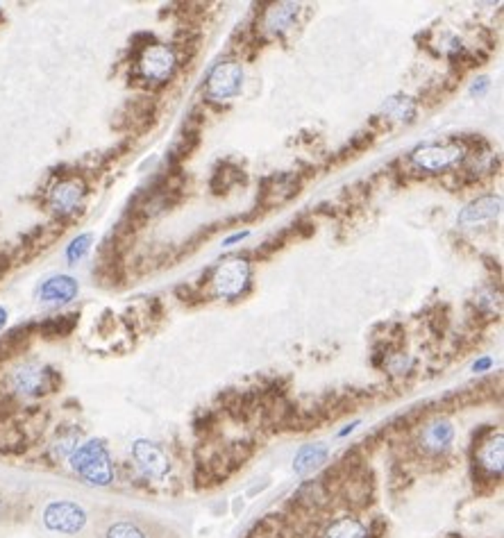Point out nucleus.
Here are the masks:
<instances>
[{
    "label": "nucleus",
    "instance_id": "1",
    "mask_svg": "<svg viewBox=\"0 0 504 538\" xmlns=\"http://www.w3.org/2000/svg\"><path fill=\"white\" fill-rule=\"evenodd\" d=\"M71 468L91 486H107L114 479V466L110 461L103 441H87L71 455Z\"/></svg>",
    "mask_w": 504,
    "mask_h": 538
},
{
    "label": "nucleus",
    "instance_id": "2",
    "mask_svg": "<svg viewBox=\"0 0 504 538\" xmlns=\"http://www.w3.org/2000/svg\"><path fill=\"white\" fill-rule=\"evenodd\" d=\"M250 263L243 257H228L212 272V288L219 298H239L250 286Z\"/></svg>",
    "mask_w": 504,
    "mask_h": 538
},
{
    "label": "nucleus",
    "instance_id": "3",
    "mask_svg": "<svg viewBox=\"0 0 504 538\" xmlns=\"http://www.w3.org/2000/svg\"><path fill=\"white\" fill-rule=\"evenodd\" d=\"M57 372L41 363H23L10 375V386L17 395L23 397H41L46 393L55 391L57 386Z\"/></svg>",
    "mask_w": 504,
    "mask_h": 538
},
{
    "label": "nucleus",
    "instance_id": "4",
    "mask_svg": "<svg viewBox=\"0 0 504 538\" xmlns=\"http://www.w3.org/2000/svg\"><path fill=\"white\" fill-rule=\"evenodd\" d=\"M243 87V68L239 61H221L207 77V98L212 103L232 100Z\"/></svg>",
    "mask_w": 504,
    "mask_h": 538
},
{
    "label": "nucleus",
    "instance_id": "5",
    "mask_svg": "<svg viewBox=\"0 0 504 538\" xmlns=\"http://www.w3.org/2000/svg\"><path fill=\"white\" fill-rule=\"evenodd\" d=\"M177 66L175 50L166 43H148L139 54V73L148 82H166Z\"/></svg>",
    "mask_w": 504,
    "mask_h": 538
},
{
    "label": "nucleus",
    "instance_id": "6",
    "mask_svg": "<svg viewBox=\"0 0 504 538\" xmlns=\"http://www.w3.org/2000/svg\"><path fill=\"white\" fill-rule=\"evenodd\" d=\"M43 525L57 534H77L87 525V511L68 500L50 502L43 511Z\"/></svg>",
    "mask_w": 504,
    "mask_h": 538
},
{
    "label": "nucleus",
    "instance_id": "7",
    "mask_svg": "<svg viewBox=\"0 0 504 538\" xmlns=\"http://www.w3.org/2000/svg\"><path fill=\"white\" fill-rule=\"evenodd\" d=\"M461 157H463V148L452 143H425L411 152V161L418 168L430 170V173L452 168L454 163L461 161Z\"/></svg>",
    "mask_w": 504,
    "mask_h": 538
},
{
    "label": "nucleus",
    "instance_id": "8",
    "mask_svg": "<svg viewBox=\"0 0 504 538\" xmlns=\"http://www.w3.org/2000/svg\"><path fill=\"white\" fill-rule=\"evenodd\" d=\"M84 193H87V186H84L82 179H77V177L61 179V182L52 186L50 196H48L52 212L59 216H68V214L77 212L84 200Z\"/></svg>",
    "mask_w": 504,
    "mask_h": 538
},
{
    "label": "nucleus",
    "instance_id": "9",
    "mask_svg": "<svg viewBox=\"0 0 504 538\" xmlns=\"http://www.w3.org/2000/svg\"><path fill=\"white\" fill-rule=\"evenodd\" d=\"M132 457L139 466L145 477H152V479H161L164 475L168 472V457L164 455L157 443L152 441H145V439H139L132 443Z\"/></svg>",
    "mask_w": 504,
    "mask_h": 538
},
{
    "label": "nucleus",
    "instance_id": "10",
    "mask_svg": "<svg viewBox=\"0 0 504 538\" xmlns=\"http://www.w3.org/2000/svg\"><path fill=\"white\" fill-rule=\"evenodd\" d=\"M77 282L68 275H55L48 277L46 282L39 286V300L43 305L50 307H59V305H68L75 295H77Z\"/></svg>",
    "mask_w": 504,
    "mask_h": 538
},
{
    "label": "nucleus",
    "instance_id": "11",
    "mask_svg": "<svg viewBox=\"0 0 504 538\" xmlns=\"http://www.w3.org/2000/svg\"><path fill=\"white\" fill-rule=\"evenodd\" d=\"M502 212V198L500 196H482L466 205L459 214V225L461 228H472L477 223H486L498 218Z\"/></svg>",
    "mask_w": 504,
    "mask_h": 538
},
{
    "label": "nucleus",
    "instance_id": "12",
    "mask_svg": "<svg viewBox=\"0 0 504 538\" xmlns=\"http://www.w3.org/2000/svg\"><path fill=\"white\" fill-rule=\"evenodd\" d=\"M452 441H454V427L450 420H443V418L430 423L421 434V446L427 452H432V455L445 452L450 446H452Z\"/></svg>",
    "mask_w": 504,
    "mask_h": 538
},
{
    "label": "nucleus",
    "instance_id": "13",
    "mask_svg": "<svg viewBox=\"0 0 504 538\" xmlns=\"http://www.w3.org/2000/svg\"><path fill=\"white\" fill-rule=\"evenodd\" d=\"M502 459H504V446H502V434L493 436V439L484 441L477 448L475 461L486 475L491 477H500L502 475Z\"/></svg>",
    "mask_w": 504,
    "mask_h": 538
},
{
    "label": "nucleus",
    "instance_id": "14",
    "mask_svg": "<svg viewBox=\"0 0 504 538\" xmlns=\"http://www.w3.org/2000/svg\"><path fill=\"white\" fill-rule=\"evenodd\" d=\"M298 179H293L291 175H280V177H270L266 186L261 189V202L263 205H282L289 198H293L298 189Z\"/></svg>",
    "mask_w": 504,
    "mask_h": 538
},
{
    "label": "nucleus",
    "instance_id": "15",
    "mask_svg": "<svg viewBox=\"0 0 504 538\" xmlns=\"http://www.w3.org/2000/svg\"><path fill=\"white\" fill-rule=\"evenodd\" d=\"M327 457H330V450L325 443H307V446H302L298 450L296 459H293V470L298 475H309L327 461Z\"/></svg>",
    "mask_w": 504,
    "mask_h": 538
},
{
    "label": "nucleus",
    "instance_id": "16",
    "mask_svg": "<svg viewBox=\"0 0 504 538\" xmlns=\"http://www.w3.org/2000/svg\"><path fill=\"white\" fill-rule=\"evenodd\" d=\"M298 17V5L293 3H280L273 5L266 12V19H263V28L268 30L270 34H282L284 30H289L293 26V21Z\"/></svg>",
    "mask_w": 504,
    "mask_h": 538
},
{
    "label": "nucleus",
    "instance_id": "17",
    "mask_svg": "<svg viewBox=\"0 0 504 538\" xmlns=\"http://www.w3.org/2000/svg\"><path fill=\"white\" fill-rule=\"evenodd\" d=\"M323 538H368V529L361 520L345 516L325 527Z\"/></svg>",
    "mask_w": 504,
    "mask_h": 538
},
{
    "label": "nucleus",
    "instance_id": "18",
    "mask_svg": "<svg viewBox=\"0 0 504 538\" xmlns=\"http://www.w3.org/2000/svg\"><path fill=\"white\" fill-rule=\"evenodd\" d=\"M75 323H77V314L55 316V318H50V321H46L39 330H41L46 337H66V334L73 332Z\"/></svg>",
    "mask_w": 504,
    "mask_h": 538
},
{
    "label": "nucleus",
    "instance_id": "19",
    "mask_svg": "<svg viewBox=\"0 0 504 538\" xmlns=\"http://www.w3.org/2000/svg\"><path fill=\"white\" fill-rule=\"evenodd\" d=\"M384 112L386 114H391V119H414V114H416V107H414V103L407 98V96H395V98H391L389 103L384 105Z\"/></svg>",
    "mask_w": 504,
    "mask_h": 538
},
{
    "label": "nucleus",
    "instance_id": "20",
    "mask_svg": "<svg viewBox=\"0 0 504 538\" xmlns=\"http://www.w3.org/2000/svg\"><path fill=\"white\" fill-rule=\"evenodd\" d=\"M105 538H148V536H145V532L137 525V522L119 520L107 527Z\"/></svg>",
    "mask_w": 504,
    "mask_h": 538
},
{
    "label": "nucleus",
    "instance_id": "21",
    "mask_svg": "<svg viewBox=\"0 0 504 538\" xmlns=\"http://www.w3.org/2000/svg\"><path fill=\"white\" fill-rule=\"evenodd\" d=\"M91 241H94L91 234H80V237H75L71 243H68V248H66V259L71 263H77L84 255L89 252Z\"/></svg>",
    "mask_w": 504,
    "mask_h": 538
},
{
    "label": "nucleus",
    "instance_id": "22",
    "mask_svg": "<svg viewBox=\"0 0 504 538\" xmlns=\"http://www.w3.org/2000/svg\"><path fill=\"white\" fill-rule=\"evenodd\" d=\"M411 366V359L409 357H405V355H400L398 357V361H391V370H395V372H405L407 368Z\"/></svg>",
    "mask_w": 504,
    "mask_h": 538
},
{
    "label": "nucleus",
    "instance_id": "23",
    "mask_svg": "<svg viewBox=\"0 0 504 538\" xmlns=\"http://www.w3.org/2000/svg\"><path fill=\"white\" fill-rule=\"evenodd\" d=\"M486 89H488V77H479V82H475L470 87V93L472 96H475V93L477 96H482V93H486Z\"/></svg>",
    "mask_w": 504,
    "mask_h": 538
},
{
    "label": "nucleus",
    "instance_id": "24",
    "mask_svg": "<svg viewBox=\"0 0 504 538\" xmlns=\"http://www.w3.org/2000/svg\"><path fill=\"white\" fill-rule=\"evenodd\" d=\"M491 359H488V357H484V359H479V361H475V363H472V370H475V372H484L486 368H491Z\"/></svg>",
    "mask_w": 504,
    "mask_h": 538
},
{
    "label": "nucleus",
    "instance_id": "25",
    "mask_svg": "<svg viewBox=\"0 0 504 538\" xmlns=\"http://www.w3.org/2000/svg\"><path fill=\"white\" fill-rule=\"evenodd\" d=\"M245 237H248V232H236V234H234V237L225 239V241H223V246H234V243H236V241H243Z\"/></svg>",
    "mask_w": 504,
    "mask_h": 538
},
{
    "label": "nucleus",
    "instance_id": "26",
    "mask_svg": "<svg viewBox=\"0 0 504 538\" xmlns=\"http://www.w3.org/2000/svg\"><path fill=\"white\" fill-rule=\"evenodd\" d=\"M5 323H7V309L0 307V330L5 327Z\"/></svg>",
    "mask_w": 504,
    "mask_h": 538
},
{
    "label": "nucleus",
    "instance_id": "27",
    "mask_svg": "<svg viewBox=\"0 0 504 538\" xmlns=\"http://www.w3.org/2000/svg\"><path fill=\"white\" fill-rule=\"evenodd\" d=\"M356 425H359V423H352V425H347L345 430H341V432H339V436H347L350 432H354V427H356Z\"/></svg>",
    "mask_w": 504,
    "mask_h": 538
},
{
    "label": "nucleus",
    "instance_id": "28",
    "mask_svg": "<svg viewBox=\"0 0 504 538\" xmlns=\"http://www.w3.org/2000/svg\"><path fill=\"white\" fill-rule=\"evenodd\" d=\"M0 518H3V500H0Z\"/></svg>",
    "mask_w": 504,
    "mask_h": 538
}]
</instances>
